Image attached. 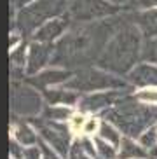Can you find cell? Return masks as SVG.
<instances>
[{
  "label": "cell",
  "instance_id": "obj_1",
  "mask_svg": "<svg viewBox=\"0 0 157 159\" xmlns=\"http://www.w3.org/2000/svg\"><path fill=\"white\" fill-rule=\"evenodd\" d=\"M141 37L143 33L140 32L136 25L126 26L117 32L100 54L98 66L117 75L129 74L141 58V46H143Z\"/></svg>",
  "mask_w": 157,
  "mask_h": 159
},
{
  "label": "cell",
  "instance_id": "obj_2",
  "mask_svg": "<svg viewBox=\"0 0 157 159\" xmlns=\"http://www.w3.org/2000/svg\"><path fill=\"white\" fill-rule=\"evenodd\" d=\"M108 26H94V28H80L75 32H66L56 44V52L52 58L54 65H72L84 63L89 58H96L103 52V40H106ZM100 58V56H98Z\"/></svg>",
  "mask_w": 157,
  "mask_h": 159
},
{
  "label": "cell",
  "instance_id": "obj_3",
  "mask_svg": "<svg viewBox=\"0 0 157 159\" xmlns=\"http://www.w3.org/2000/svg\"><path fill=\"white\" fill-rule=\"evenodd\" d=\"M103 119L117 124L124 135L140 138L145 129L157 122V105L136 98L133 102H117L114 108L103 110Z\"/></svg>",
  "mask_w": 157,
  "mask_h": 159
},
{
  "label": "cell",
  "instance_id": "obj_4",
  "mask_svg": "<svg viewBox=\"0 0 157 159\" xmlns=\"http://www.w3.org/2000/svg\"><path fill=\"white\" fill-rule=\"evenodd\" d=\"M70 4L72 0H35L18 11V16L12 21V26L16 23L19 32H23L25 35H33V32L46 21L56 16L66 14Z\"/></svg>",
  "mask_w": 157,
  "mask_h": 159
},
{
  "label": "cell",
  "instance_id": "obj_5",
  "mask_svg": "<svg viewBox=\"0 0 157 159\" xmlns=\"http://www.w3.org/2000/svg\"><path fill=\"white\" fill-rule=\"evenodd\" d=\"M63 86L72 88L75 91L91 93V91H101V89L126 88L128 84L117 74H112L108 70H103V68H86V70L72 75V79H68Z\"/></svg>",
  "mask_w": 157,
  "mask_h": 159
},
{
  "label": "cell",
  "instance_id": "obj_6",
  "mask_svg": "<svg viewBox=\"0 0 157 159\" xmlns=\"http://www.w3.org/2000/svg\"><path fill=\"white\" fill-rule=\"evenodd\" d=\"M33 119V117H32ZM66 121H47L42 117H35L32 124L37 128L38 135L51 145L60 156H68L72 147V128L70 124H65Z\"/></svg>",
  "mask_w": 157,
  "mask_h": 159
},
{
  "label": "cell",
  "instance_id": "obj_7",
  "mask_svg": "<svg viewBox=\"0 0 157 159\" xmlns=\"http://www.w3.org/2000/svg\"><path fill=\"white\" fill-rule=\"evenodd\" d=\"M120 11L114 0H72L66 14L74 21H94L114 16Z\"/></svg>",
  "mask_w": 157,
  "mask_h": 159
},
{
  "label": "cell",
  "instance_id": "obj_8",
  "mask_svg": "<svg viewBox=\"0 0 157 159\" xmlns=\"http://www.w3.org/2000/svg\"><path fill=\"white\" fill-rule=\"evenodd\" d=\"M11 107L14 114L23 117H35L42 112V96L33 88L28 86H16L12 80V91H11Z\"/></svg>",
  "mask_w": 157,
  "mask_h": 159
},
{
  "label": "cell",
  "instance_id": "obj_9",
  "mask_svg": "<svg viewBox=\"0 0 157 159\" xmlns=\"http://www.w3.org/2000/svg\"><path fill=\"white\" fill-rule=\"evenodd\" d=\"M120 100L119 89H101V91H91L86 96L78 100L77 108L82 110L86 114H94V112H101L110 108L112 105H115Z\"/></svg>",
  "mask_w": 157,
  "mask_h": 159
},
{
  "label": "cell",
  "instance_id": "obj_10",
  "mask_svg": "<svg viewBox=\"0 0 157 159\" xmlns=\"http://www.w3.org/2000/svg\"><path fill=\"white\" fill-rule=\"evenodd\" d=\"M56 52V46L51 42H38L33 40L28 46V61H26V75H35L44 70L52 61Z\"/></svg>",
  "mask_w": 157,
  "mask_h": 159
},
{
  "label": "cell",
  "instance_id": "obj_11",
  "mask_svg": "<svg viewBox=\"0 0 157 159\" xmlns=\"http://www.w3.org/2000/svg\"><path fill=\"white\" fill-rule=\"evenodd\" d=\"M68 25H70V16L68 14L56 16V18L46 21L42 26H38V28L33 32L32 39L33 40H38V42H51V44H54L66 33Z\"/></svg>",
  "mask_w": 157,
  "mask_h": 159
},
{
  "label": "cell",
  "instance_id": "obj_12",
  "mask_svg": "<svg viewBox=\"0 0 157 159\" xmlns=\"http://www.w3.org/2000/svg\"><path fill=\"white\" fill-rule=\"evenodd\" d=\"M72 72L66 70V68H44L38 74L32 75L30 77V84H33L38 89H47L52 88V86H61L65 84L68 79H72Z\"/></svg>",
  "mask_w": 157,
  "mask_h": 159
},
{
  "label": "cell",
  "instance_id": "obj_13",
  "mask_svg": "<svg viewBox=\"0 0 157 159\" xmlns=\"http://www.w3.org/2000/svg\"><path fill=\"white\" fill-rule=\"evenodd\" d=\"M128 79L138 88H157V65L150 61L140 63L133 66V70L128 74Z\"/></svg>",
  "mask_w": 157,
  "mask_h": 159
},
{
  "label": "cell",
  "instance_id": "obj_14",
  "mask_svg": "<svg viewBox=\"0 0 157 159\" xmlns=\"http://www.w3.org/2000/svg\"><path fill=\"white\" fill-rule=\"evenodd\" d=\"M133 18L134 25L140 28L145 39L157 37V7L143 9L141 12H136Z\"/></svg>",
  "mask_w": 157,
  "mask_h": 159
},
{
  "label": "cell",
  "instance_id": "obj_15",
  "mask_svg": "<svg viewBox=\"0 0 157 159\" xmlns=\"http://www.w3.org/2000/svg\"><path fill=\"white\" fill-rule=\"evenodd\" d=\"M44 96L49 103H63V105H72V107H75L80 100L77 91L72 88H66V86L58 89H51V88L44 89Z\"/></svg>",
  "mask_w": 157,
  "mask_h": 159
},
{
  "label": "cell",
  "instance_id": "obj_16",
  "mask_svg": "<svg viewBox=\"0 0 157 159\" xmlns=\"http://www.w3.org/2000/svg\"><path fill=\"white\" fill-rule=\"evenodd\" d=\"M11 135L16 138L21 145L28 147V145H35L38 142V131L32 122H18L11 128Z\"/></svg>",
  "mask_w": 157,
  "mask_h": 159
},
{
  "label": "cell",
  "instance_id": "obj_17",
  "mask_svg": "<svg viewBox=\"0 0 157 159\" xmlns=\"http://www.w3.org/2000/svg\"><path fill=\"white\" fill-rule=\"evenodd\" d=\"M75 114L72 105H63V103H49L42 108L40 117L47 121H70V117Z\"/></svg>",
  "mask_w": 157,
  "mask_h": 159
},
{
  "label": "cell",
  "instance_id": "obj_18",
  "mask_svg": "<svg viewBox=\"0 0 157 159\" xmlns=\"http://www.w3.org/2000/svg\"><path fill=\"white\" fill-rule=\"evenodd\" d=\"M11 60V72H12V80L19 79L18 74H26V61H28V46L21 44L16 49H11L9 54Z\"/></svg>",
  "mask_w": 157,
  "mask_h": 159
},
{
  "label": "cell",
  "instance_id": "obj_19",
  "mask_svg": "<svg viewBox=\"0 0 157 159\" xmlns=\"http://www.w3.org/2000/svg\"><path fill=\"white\" fill-rule=\"evenodd\" d=\"M119 156L120 157H147L148 149H145L141 143H136L133 136L124 135L119 145Z\"/></svg>",
  "mask_w": 157,
  "mask_h": 159
},
{
  "label": "cell",
  "instance_id": "obj_20",
  "mask_svg": "<svg viewBox=\"0 0 157 159\" xmlns=\"http://www.w3.org/2000/svg\"><path fill=\"white\" fill-rule=\"evenodd\" d=\"M98 135L103 136L105 140L112 142V143L115 145V147H119L120 142H122V138H124V133L120 131V128L117 126V124H114L112 121H106V119H103L101 124H100V131H98Z\"/></svg>",
  "mask_w": 157,
  "mask_h": 159
},
{
  "label": "cell",
  "instance_id": "obj_21",
  "mask_svg": "<svg viewBox=\"0 0 157 159\" xmlns=\"http://www.w3.org/2000/svg\"><path fill=\"white\" fill-rule=\"evenodd\" d=\"M94 143H96L98 157H115V156H119V147H115L112 142L105 140L103 136L96 135L94 136Z\"/></svg>",
  "mask_w": 157,
  "mask_h": 159
},
{
  "label": "cell",
  "instance_id": "obj_22",
  "mask_svg": "<svg viewBox=\"0 0 157 159\" xmlns=\"http://www.w3.org/2000/svg\"><path fill=\"white\" fill-rule=\"evenodd\" d=\"M141 60L157 65V37L145 39L141 46Z\"/></svg>",
  "mask_w": 157,
  "mask_h": 159
},
{
  "label": "cell",
  "instance_id": "obj_23",
  "mask_svg": "<svg viewBox=\"0 0 157 159\" xmlns=\"http://www.w3.org/2000/svg\"><path fill=\"white\" fill-rule=\"evenodd\" d=\"M138 142L143 145L145 149H152V147H157V128L150 126L148 129H145L141 135H140Z\"/></svg>",
  "mask_w": 157,
  "mask_h": 159
},
{
  "label": "cell",
  "instance_id": "obj_24",
  "mask_svg": "<svg viewBox=\"0 0 157 159\" xmlns=\"http://www.w3.org/2000/svg\"><path fill=\"white\" fill-rule=\"evenodd\" d=\"M134 98L145 103H155L157 105V88H141L134 93Z\"/></svg>",
  "mask_w": 157,
  "mask_h": 159
},
{
  "label": "cell",
  "instance_id": "obj_25",
  "mask_svg": "<svg viewBox=\"0 0 157 159\" xmlns=\"http://www.w3.org/2000/svg\"><path fill=\"white\" fill-rule=\"evenodd\" d=\"M70 157H89L87 150H86V145H84V138L78 136L72 142V147H70V152H68Z\"/></svg>",
  "mask_w": 157,
  "mask_h": 159
},
{
  "label": "cell",
  "instance_id": "obj_26",
  "mask_svg": "<svg viewBox=\"0 0 157 159\" xmlns=\"http://www.w3.org/2000/svg\"><path fill=\"white\" fill-rule=\"evenodd\" d=\"M100 124L101 121L98 117H87L86 122H84V128H82V135H89V136H96L98 131H100Z\"/></svg>",
  "mask_w": 157,
  "mask_h": 159
},
{
  "label": "cell",
  "instance_id": "obj_27",
  "mask_svg": "<svg viewBox=\"0 0 157 159\" xmlns=\"http://www.w3.org/2000/svg\"><path fill=\"white\" fill-rule=\"evenodd\" d=\"M86 112H82V110H78V112H75L74 116L70 117V128H72V131H77V133H82V128H84V122H86Z\"/></svg>",
  "mask_w": 157,
  "mask_h": 159
},
{
  "label": "cell",
  "instance_id": "obj_28",
  "mask_svg": "<svg viewBox=\"0 0 157 159\" xmlns=\"http://www.w3.org/2000/svg\"><path fill=\"white\" fill-rule=\"evenodd\" d=\"M42 149H40V145L35 143V145H28V147H25V157L26 159H38L42 157Z\"/></svg>",
  "mask_w": 157,
  "mask_h": 159
},
{
  "label": "cell",
  "instance_id": "obj_29",
  "mask_svg": "<svg viewBox=\"0 0 157 159\" xmlns=\"http://www.w3.org/2000/svg\"><path fill=\"white\" fill-rule=\"evenodd\" d=\"M21 33H16V32H11L9 35V49H16L18 46H21Z\"/></svg>",
  "mask_w": 157,
  "mask_h": 159
},
{
  "label": "cell",
  "instance_id": "obj_30",
  "mask_svg": "<svg viewBox=\"0 0 157 159\" xmlns=\"http://www.w3.org/2000/svg\"><path fill=\"white\" fill-rule=\"evenodd\" d=\"M136 4L141 9H150V7H157V0H136Z\"/></svg>",
  "mask_w": 157,
  "mask_h": 159
},
{
  "label": "cell",
  "instance_id": "obj_31",
  "mask_svg": "<svg viewBox=\"0 0 157 159\" xmlns=\"http://www.w3.org/2000/svg\"><path fill=\"white\" fill-rule=\"evenodd\" d=\"M32 2H35V0H12V4L18 7V9H21V7H25V5L32 4Z\"/></svg>",
  "mask_w": 157,
  "mask_h": 159
},
{
  "label": "cell",
  "instance_id": "obj_32",
  "mask_svg": "<svg viewBox=\"0 0 157 159\" xmlns=\"http://www.w3.org/2000/svg\"><path fill=\"white\" fill-rule=\"evenodd\" d=\"M117 4H131V2H136V0H115Z\"/></svg>",
  "mask_w": 157,
  "mask_h": 159
},
{
  "label": "cell",
  "instance_id": "obj_33",
  "mask_svg": "<svg viewBox=\"0 0 157 159\" xmlns=\"http://www.w3.org/2000/svg\"><path fill=\"white\" fill-rule=\"evenodd\" d=\"M114 2H115V0H114Z\"/></svg>",
  "mask_w": 157,
  "mask_h": 159
}]
</instances>
